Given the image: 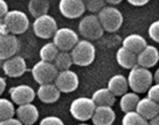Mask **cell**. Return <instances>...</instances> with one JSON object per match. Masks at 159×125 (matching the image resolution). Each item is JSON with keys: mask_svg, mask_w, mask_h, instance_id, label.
Returning <instances> with one entry per match:
<instances>
[{"mask_svg": "<svg viewBox=\"0 0 159 125\" xmlns=\"http://www.w3.org/2000/svg\"><path fill=\"white\" fill-rule=\"evenodd\" d=\"M52 64L58 69V72L59 71H65V69H70V66L73 65V59H72L70 53V51L59 50L58 53H57V56L55 57Z\"/></svg>", "mask_w": 159, "mask_h": 125, "instance_id": "25", "label": "cell"}, {"mask_svg": "<svg viewBox=\"0 0 159 125\" xmlns=\"http://www.w3.org/2000/svg\"><path fill=\"white\" fill-rule=\"evenodd\" d=\"M15 105L11 100L6 98H0V121L15 116Z\"/></svg>", "mask_w": 159, "mask_h": 125, "instance_id": "29", "label": "cell"}, {"mask_svg": "<svg viewBox=\"0 0 159 125\" xmlns=\"http://www.w3.org/2000/svg\"><path fill=\"white\" fill-rule=\"evenodd\" d=\"M152 82L159 83V71H158V69H156L155 74L152 75Z\"/></svg>", "mask_w": 159, "mask_h": 125, "instance_id": "40", "label": "cell"}, {"mask_svg": "<svg viewBox=\"0 0 159 125\" xmlns=\"http://www.w3.org/2000/svg\"><path fill=\"white\" fill-rule=\"evenodd\" d=\"M116 62L123 68L131 69L133 66L136 65V55L124 47H120L116 53Z\"/></svg>", "mask_w": 159, "mask_h": 125, "instance_id": "22", "label": "cell"}, {"mask_svg": "<svg viewBox=\"0 0 159 125\" xmlns=\"http://www.w3.org/2000/svg\"><path fill=\"white\" fill-rule=\"evenodd\" d=\"M123 125H147L148 121L143 118L136 110H129L124 113V116L122 118Z\"/></svg>", "mask_w": 159, "mask_h": 125, "instance_id": "27", "label": "cell"}, {"mask_svg": "<svg viewBox=\"0 0 159 125\" xmlns=\"http://www.w3.org/2000/svg\"><path fill=\"white\" fill-rule=\"evenodd\" d=\"M135 110L142 116L143 118H146L148 121L151 117L157 116L159 114V104L147 97V98L140 99L138 101Z\"/></svg>", "mask_w": 159, "mask_h": 125, "instance_id": "19", "label": "cell"}, {"mask_svg": "<svg viewBox=\"0 0 159 125\" xmlns=\"http://www.w3.org/2000/svg\"><path fill=\"white\" fill-rule=\"evenodd\" d=\"M107 89L113 93L115 97H120L122 95L127 91L129 84H127V79L122 74H116L113 75L108 81Z\"/></svg>", "mask_w": 159, "mask_h": 125, "instance_id": "20", "label": "cell"}, {"mask_svg": "<svg viewBox=\"0 0 159 125\" xmlns=\"http://www.w3.org/2000/svg\"><path fill=\"white\" fill-rule=\"evenodd\" d=\"M103 29L100 24L98 16L94 14L86 15L80 21L79 23V33L80 35L89 41L100 39L103 35Z\"/></svg>", "mask_w": 159, "mask_h": 125, "instance_id": "5", "label": "cell"}, {"mask_svg": "<svg viewBox=\"0 0 159 125\" xmlns=\"http://www.w3.org/2000/svg\"><path fill=\"white\" fill-rule=\"evenodd\" d=\"M0 125H22V123L20 122V119L17 117L15 118L14 116H11V117H8V118L0 121Z\"/></svg>", "mask_w": 159, "mask_h": 125, "instance_id": "34", "label": "cell"}, {"mask_svg": "<svg viewBox=\"0 0 159 125\" xmlns=\"http://www.w3.org/2000/svg\"><path fill=\"white\" fill-rule=\"evenodd\" d=\"M61 93H70L74 92L79 88L80 79L76 73L70 69L65 71H59L57 74L56 79L53 81Z\"/></svg>", "mask_w": 159, "mask_h": 125, "instance_id": "10", "label": "cell"}, {"mask_svg": "<svg viewBox=\"0 0 159 125\" xmlns=\"http://www.w3.org/2000/svg\"><path fill=\"white\" fill-rule=\"evenodd\" d=\"M148 34H149L150 39L153 40L155 42H158L159 41V22L158 21H155L153 23L150 24L149 29H148Z\"/></svg>", "mask_w": 159, "mask_h": 125, "instance_id": "31", "label": "cell"}, {"mask_svg": "<svg viewBox=\"0 0 159 125\" xmlns=\"http://www.w3.org/2000/svg\"><path fill=\"white\" fill-rule=\"evenodd\" d=\"M9 95L14 105H23L27 102H33L37 93L32 86L27 84H20L9 89Z\"/></svg>", "mask_w": 159, "mask_h": 125, "instance_id": "13", "label": "cell"}, {"mask_svg": "<svg viewBox=\"0 0 159 125\" xmlns=\"http://www.w3.org/2000/svg\"><path fill=\"white\" fill-rule=\"evenodd\" d=\"M49 2L47 0H30L29 2V12L34 18L48 14Z\"/></svg>", "mask_w": 159, "mask_h": 125, "instance_id": "26", "label": "cell"}, {"mask_svg": "<svg viewBox=\"0 0 159 125\" xmlns=\"http://www.w3.org/2000/svg\"><path fill=\"white\" fill-rule=\"evenodd\" d=\"M58 8L60 14L70 20L80 18L85 12L83 0H60L58 3Z\"/></svg>", "mask_w": 159, "mask_h": 125, "instance_id": "12", "label": "cell"}, {"mask_svg": "<svg viewBox=\"0 0 159 125\" xmlns=\"http://www.w3.org/2000/svg\"><path fill=\"white\" fill-rule=\"evenodd\" d=\"M147 44L148 43H147L146 39L140 34H129L122 41V47L132 51L135 55H138Z\"/></svg>", "mask_w": 159, "mask_h": 125, "instance_id": "21", "label": "cell"}, {"mask_svg": "<svg viewBox=\"0 0 159 125\" xmlns=\"http://www.w3.org/2000/svg\"><path fill=\"white\" fill-rule=\"evenodd\" d=\"M150 0H127V2L129 5H132V6H135V7H141V6H144L147 3L149 2Z\"/></svg>", "mask_w": 159, "mask_h": 125, "instance_id": "36", "label": "cell"}, {"mask_svg": "<svg viewBox=\"0 0 159 125\" xmlns=\"http://www.w3.org/2000/svg\"><path fill=\"white\" fill-rule=\"evenodd\" d=\"M159 62V51L155 46L147 44L138 55H136V64L144 68H151L157 65Z\"/></svg>", "mask_w": 159, "mask_h": 125, "instance_id": "16", "label": "cell"}, {"mask_svg": "<svg viewBox=\"0 0 159 125\" xmlns=\"http://www.w3.org/2000/svg\"><path fill=\"white\" fill-rule=\"evenodd\" d=\"M83 1H84L85 10H89L92 14L98 13L102 7L106 6L105 0H83Z\"/></svg>", "mask_w": 159, "mask_h": 125, "instance_id": "30", "label": "cell"}, {"mask_svg": "<svg viewBox=\"0 0 159 125\" xmlns=\"http://www.w3.org/2000/svg\"><path fill=\"white\" fill-rule=\"evenodd\" d=\"M91 119L94 125H111L116 119V114L111 106H96Z\"/></svg>", "mask_w": 159, "mask_h": 125, "instance_id": "17", "label": "cell"}, {"mask_svg": "<svg viewBox=\"0 0 159 125\" xmlns=\"http://www.w3.org/2000/svg\"><path fill=\"white\" fill-rule=\"evenodd\" d=\"M91 99L96 106H113L116 101V97L107 88H101L94 91Z\"/></svg>", "mask_w": 159, "mask_h": 125, "instance_id": "23", "label": "cell"}, {"mask_svg": "<svg viewBox=\"0 0 159 125\" xmlns=\"http://www.w3.org/2000/svg\"><path fill=\"white\" fill-rule=\"evenodd\" d=\"M32 29H33L34 35L40 39H50L52 38L53 33L58 29V25L52 16L44 14L34 20Z\"/></svg>", "mask_w": 159, "mask_h": 125, "instance_id": "8", "label": "cell"}, {"mask_svg": "<svg viewBox=\"0 0 159 125\" xmlns=\"http://www.w3.org/2000/svg\"><path fill=\"white\" fill-rule=\"evenodd\" d=\"M6 90V80L0 76V95H2Z\"/></svg>", "mask_w": 159, "mask_h": 125, "instance_id": "37", "label": "cell"}, {"mask_svg": "<svg viewBox=\"0 0 159 125\" xmlns=\"http://www.w3.org/2000/svg\"><path fill=\"white\" fill-rule=\"evenodd\" d=\"M58 48L55 46L53 42H48L46 44H43L41 47V49L39 51V56L41 60H46V62H53L55 57L57 56L58 53Z\"/></svg>", "mask_w": 159, "mask_h": 125, "instance_id": "28", "label": "cell"}, {"mask_svg": "<svg viewBox=\"0 0 159 125\" xmlns=\"http://www.w3.org/2000/svg\"><path fill=\"white\" fill-rule=\"evenodd\" d=\"M79 34L70 27L57 29L52 35V42L58 48V50L70 51L76 42L79 41Z\"/></svg>", "mask_w": 159, "mask_h": 125, "instance_id": "9", "label": "cell"}, {"mask_svg": "<svg viewBox=\"0 0 159 125\" xmlns=\"http://www.w3.org/2000/svg\"><path fill=\"white\" fill-rule=\"evenodd\" d=\"M147 97L151 100L156 102H159V86L158 83H155V84H151V86L147 89Z\"/></svg>", "mask_w": 159, "mask_h": 125, "instance_id": "32", "label": "cell"}, {"mask_svg": "<svg viewBox=\"0 0 159 125\" xmlns=\"http://www.w3.org/2000/svg\"><path fill=\"white\" fill-rule=\"evenodd\" d=\"M2 71L9 77H13V79L20 77L27 71L26 62L24 59V57L14 55V56L3 60Z\"/></svg>", "mask_w": 159, "mask_h": 125, "instance_id": "11", "label": "cell"}, {"mask_svg": "<svg viewBox=\"0 0 159 125\" xmlns=\"http://www.w3.org/2000/svg\"><path fill=\"white\" fill-rule=\"evenodd\" d=\"M30 26V20L22 10H8L0 20V27L2 32L10 33L14 35L23 34Z\"/></svg>", "mask_w": 159, "mask_h": 125, "instance_id": "1", "label": "cell"}, {"mask_svg": "<svg viewBox=\"0 0 159 125\" xmlns=\"http://www.w3.org/2000/svg\"><path fill=\"white\" fill-rule=\"evenodd\" d=\"M8 10L9 9H8V5H7L6 1H5V0H0V20L5 16V14H6Z\"/></svg>", "mask_w": 159, "mask_h": 125, "instance_id": "35", "label": "cell"}, {"mask_svg": "<svg viewBox=\"0 0 159 125\" xmlns=\"http://www.w3.org/2000/svg\"><path fill=\"white\" fill-rule=\"evenodd\" d=\"M31 73L33 80L40 86L46 83H52L58 74V69L51 62L40 60L32 67Z\"/></svg>", "mask_w": 159, "mask_h": 125, "instance_id": "7", "label": "cell"}, {"mask_svg": "<svg viewBox=\"0 0 159 125\" xmlns=\"http://www.w3.org/2000/svg\"><path fill=\"white\" fill-rule=\"evenodd\" d=\"M15 115L22 125H33L39 119V110L32 102L18 105L15 110Z\"/></svg>", "mask_w": 159, "mask_h": 125, "instance_id": "15", "label": "cell"}, {"mask_svg": "<svg viewBox=\"0 0 159 125\" xmlns=\"http://www.w3.org/2000/svg\"><path fill=\"white\" fill-rule=\"evenodd\" d=\"M140 100V97L135 92H127L126 91L124 95H120V101H119V107L122 112H129V110H135V107L138 105V101Z\"/></svg>", "mask_w": 159, "mask_h": 125, "instance_id": "24", "label": "cell"}, {"mask_svg": "<svg viewBox=\"0 0 159 125\" xmlns=\"http://www.w3.org/2000/svg\"><path fill=\"white\" fill-rule=\"evenodd\" d=\"M127 79L129 88L135 93L146 92L147 89L152 84V73L149 68H144L136 64L129 69Z\"/></svg>", "mask_w": 159, "mask_h": 125, "instance_id": "2", "label": "cell"}, {"mask_svg": "<svg viewBox=\"0 0 159 125\" xmlns=\"http://www.w3.org/2000/svg\"><path fill=\"white\" fill-rule=\"evenodd\" d=\"M148 124H150V125H158L159 124L158 115H157V116H153V117H151L150 119H148Z\"/></svg>", "mask_w": 159, "mask_h": 125, "instance_id": "38", "label": "cell"}, {"mask_svg": "<svg viewBox=\"0 0 159 125\" xmlns=\"http://www.w3.org/2000/svg\"><path fill=\"white\" fill-rule=\"evenodd\" d=\"M20 48V42L16 35L10 33L0 32V60H5L16 55Z\"/></svg>", "mask_w": 159, "mask_h": 125, "instance_id": "14", "label": "cell"}, {"mask_svg": "<svg viewBox=\"0 0 159 125\" xmlns=\"http://www.w3.org/2000/svg\"><path fill=\"white\" fill-rule=\"evenodd\" d=\"M98 20H99L103 31L108 33H114L122 27L123 15L120 10L115 6H105L98 12Z\"/></svg>", "mask_w": 159, "mask_h": 125, "instance_id": "4", "label": "cell"}, {"mask_svg": "<svg viewBox=\"0 0 159 125\" xmlns=\"http://www.w3.org/2000/svg\"><path fill=\"white\" fill-rule=\"evenodd\" d=\"M94 108L96 105L92 99L88 97H80L70 102V113L75 119L80 122H85L91 119Z\"/></svg>", "mask_w": 159, "mask_h": 125, "instance_id": "6", "label": "cell"}, {"mask_svg": "<svg viewBox=\"0 0 159 125\" xmlns=\"http://www.w3.org/2000/svg\"><path fill=\"white\" fill-rule=\"evenodd\" d=\"M35 93H37L38 98L40 99V101H42L43 104H55L59 100L60 95H61V92L58 90V88L53 82L40 84L39 89Z\"/></svg>", "mask_w": 159, "mask_h": 125, "instance_id": "18", "label": "cell"}, {"mask_svg": "<svg viewBox=\"0 0 159 125\" xmlns=\"http://www.w3.org/2000/svg\"><path fill=\"white\" fill-rule=\"evenodd\" d=\"M64 122L61 118L57 116H47L40 121V125H63Z\"/></svg>", "mask_w": 159, "mask_h": 125, "instance_id": "33", "label": "cell"}, {"mask_svg": "<svg viewBox=\"0 0 159 125\" xmlns=\"http://www.w3.org/2000/svg\"><path fill=\"white\" fill-rule=\"evenodd\" d=\"M73 64L81 67L91 65L96 58V47L91 41L86 39L79 40L70 50Z\"/></svg>", "mask_w": 159, "mask_h": 125, "instance_id": "3", "label": "cell"}, {"mask_svg": "<svg viewBox=\"0 0 159 125\" xmlns=\"http://www.w3.org/2000/svg\"><path fill=\"white\" fill-rule=\"evenodd\" d=\"M122 1L123 0H105V2L110 5V6H117V5H119Z\"/></svg>", "mask_w": 159, "mask_h": 125, "instance_id": "39", "label": "cell"}]
</instances>
